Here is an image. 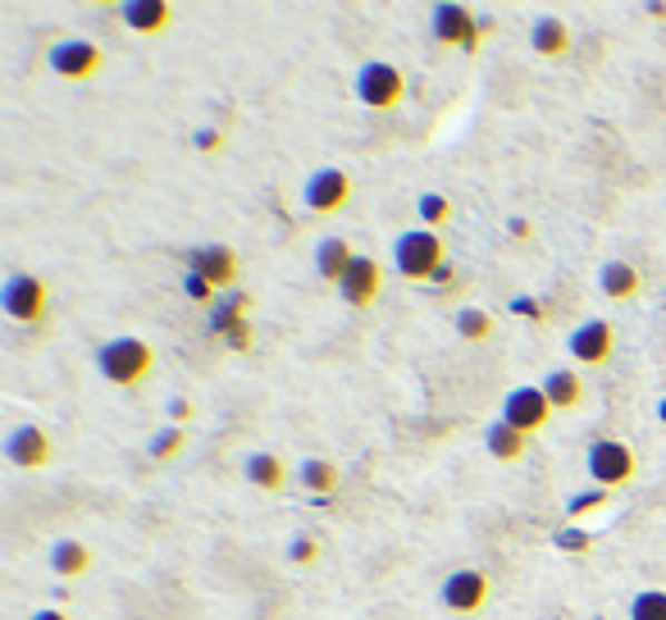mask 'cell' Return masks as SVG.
<instances>
[{
    "label": "cell",
    "mask_w": 666,
    "mask_h": 620,
    "mask_svg": "<svg viewBox=\"0 0 666 620\" xmlns=\"http://www.w3.org/2000/svg\"><path fill=\"white\" fill-rule=\"evenodd\" d=\"M97 370L115 388H137L141 378L156 370V347L141 343V338H110L97 347Z\"/></svg>",
    "instance_id": "1"
},
{
    "label": "cell",
    "mask_w": 666,
    "mask_h": 620,
    "mask_svg": "<svg viewBox=\"0 0 666 620\" xmlns=\"http://www.w3.org/2000/svg\"><path fill=\"white\" fill-rule=\"evenodd\" d=\"M393 265H398L402 278L424 283V278H434L448 265V243L434 228H411V233H402L393 243Z\"/></svg>",
    "instance_id": "2"
},
{
    "label": "cell",
    "mask_w": 666,
    "mask_h": 620,
    "mask_svg": "<svg viewBox=\"0 0 666 620\" xmlns=\"http://www.w3.org/2000/svg\"><path fill=\"white\" fill-rule=\"evenodd\" d=\"M356 101L361 106H370V110H393V106H402V97H407V73L393 65V60H365L361 69H356Z\"/></svg>",
    "instance_id": "3"
},
{
    "label": "cell",
    "mask_w": 666,
    "mask_h": 620,
    "mask_svg": "<svg viewBox=\"0 0 666 620\" xmlns=\"http://www.w3.org/2000/svg\"><path fill=\"white\" fill-rule=\"evenodd\" d=\"M585 465H589V474H594V484L607 489V493H611V489H626V484L635 480V470H639L635 447L621 443V439H598V443H589Z\"/></svg>",
    "instance_id": "4"
},
{
    "label": "cell",
    "mask_w": 666,
    "mask_h": 620,
    "mask_svg": "<svg viewBox=\"0 0 666 620\" xmlns=\"http://www.w3.org/2000/svg\"><path fill=\"white\" fill-rule=\"evenodd\" d=\"M46 306H51V293H46V278L32 274H10L0 283V311H6L14 324H41Z\"/></svg>",
    "instance_id": "5"
},
{
    "label": "cell",
    "mask_w": 666,
    "mask_h": 620,
    "mask_svg": "<svg viewBox=\"0 0 666 620\" xmlns=\"http://www.w3.org/2000/svg\"><path fill=\"white\" fill-rule=\"evenodd\" d=\"M439 602L452 611V616H480L484 602H489V575L480 565H461L439 584Z\"/></svg>",
    "instance_id": "6"
},
{
    "label": "cell",
    "mask_w": 666,
    "mask_h": 620,
    "mask_svg": "<svg viewBox=\"0 0 666 620\" xmlns=\"http://www.w3.org/2000/svg\"><path fill=\"white\" fill-rule=\"evenodd\" d=\"M502 420L511 424V429H520V434H539V429L552 420V402H548V393H543V384H520V388H511L507 397H502Z\"/></svg>",
    "instance_id": "7"
},
{
    "label": "cell",
    "mask_w": 666,
    "mask_h": 620,
    "mask_svg": "<svg viewBox=\"0 0 666 620\" xmlns=\"http://www.w3.org/2000/svg\"><path fill=\"white\" fill-rule=\"evenodd\" d=\"M51 69L60 73V78H69V82H87V78H97L101 73V65H106V51L97 41H82V37H69V41H56L51 46Z\"/></svg>",
    "instance_id": "8"
},
{
    "label": "cell",
    "mask_w": 666,
    "mask_h": 620,
    "mask_svg": "<svg viewBox=\"0 0 666 620\" xmlns=\"http://www.w3.org/2000/svg\"><path fill=\"white\" fill-rule=\"evenodd\" d=\"M302 201H306V210H315V215L343 210V206L352 201V178H347V169H339V165L315 169V174L306 178V187H302Z\"/></svg>",
    "instance_id": "9"
},
{
    "label": "cell",
    "mask_w": 666,
    "mask_h": 620,
    "mask_svg": "<svg viewBox=\"0 0 666 620\" xmlns=\"http://www.w3.org/2000/svg\"><path fill=\"white\" fill-rule=\"evenodd\" d=\"M6 461L14 470H41V465L56 461V443L41 424H14L6 434Z\"/></svg>",
    "instance_id": "10"
},
{
    "label": "cell",
    "mask_w": 666,
    "mask_h": 620,
    "mask_svg": "<svg viewBox=\"0 0 666 620\" xmlns=\"http://www.w3.org/2000/svg\"><path fill=\"white\" fill-rule=\"evenodd\" d=\"M566 352L576 365H607L611 352H616V328L607 319H585L576 333H570Z\"/></svg>",
    "instance_id": "11"
},
{
    "label": "cell",
    "mask_w": 666,
    "mask_h": 620,
    "mask_svg": "<svg viewBox=\"0 0 666 620\" xmlns=\"http://www.w3.org/2000/svg\"><path fill=\"white\" fill-rule=\"evenodd\" d=\"M430 23H434V41H439V46H461V51H474V46H480V28H474V14H470L466 6H457V0H443V6H434Z\"/></svg>",
    "instance_id": "12"
},
{
    "label": "cell",
    "mask_w": 666,
    "mask_h": 620,
    "mask_svg": "<svg viewBox=\"0 0 666 620\" xmlns=\"http://www.w3.org/2000/svg\"><path fill=\"white\" fill-rule=\"evenodd\" d=\"M339 293H343V302L356 306V311L374 306L379 293H384V265H379L374 256H356L352 269H347L343 283H339Z\"/></svg>",
    "instance_id": "13"
},
{
    "label": "cell",
    "mask_w": 666,
    "mask_h": 620,
    "mask_svg": "<svg viewBox=\"0 0 666 620\" xmlns=\"http://www.w3.org/2000/svg\"><path fill=\"white\" fill-rule=\"evenodd\" d=\"M119 19H124L128 32H147V37H156V32H165V28L174 23V6H169V0H124V6H119Z\"/></svg>",
    "instance_id": "14"
},
{
    "label": "cell",
    "mask_w": 666,
    "mask_h": 620,
    "mask_svg": "<svg viewBox=\"0 0 666 620\" xmlns=\"http://www.w3.org/2000/svg\"><path fill=\"white\" fill-rule=\"evenodd\" d=\"M297 484L306 493H315V498H333V493H339V484H343V470L333 461H324V456H306L297 465Z\"/></svg>",
    "instance_id": "15"
},
{
    "label": "cell",
    "mask_w": 666,
    "mask_h": 620,
    "mask_svg": "<svg viewBox=\"0 0 666 620\" xmlns=\"http://www.w3.org/2000/svg\"><path fill=\"white\" fill-rule=\"evenodd\" d=\"M193 269H197L202 278H210L219 293L233 288V278H237V260H233L228 247H197V252H193Z\"/></svg>",
    "instance_id": "16"
},
{
    "label": "cell",
    "mask_w": 666,
    "mask_h": 620,
    "mask_svg": "<svg viewBox=\"0 0 666 620\" xmlns=\"http://www.w3.org/2000/svg\"><path fill=\"white\" fill-rule=\"evenodd\" d=\"M598 283H603V297H607V302H630V297H639V288H644L639 269L626 265V260H607L603 274H598Z\"/></svg>",
    "instance_id": "17"
},
{
    "label": "cell",
    "mask_w": 666,
    "mask_h": 620,
    "mask_svg": "<svg viewBox=\"0 0 666 620\" xmlns=\"http://www.w3.org/2000/svg\"><path fill=\"white\" fill-rule=\"evenodd\" d=\"M352 260H356V252L347 247V237H320V247H315V269H320V278L343 283V274L352 269Z\"/></svg>",
    "instance_id": "18"
},
{
    "label": "cell",
    "mask_w": 666,
    "mask_h": 620,
    "mask_svg": "<svg viewBox=\"0 0 666 620\" xmlns=\"http://www.w3.org/2000/svg\"><path fill=\"white\" fill-rule=\"evenodd\" d=\"M526 434H520V429H511L502 415L489 424V434H484V447H489V456L493 461H502V465H516L520 456H526Z\"/></svg>",
    "instance_id": "19"
},
{
    "label": "cell",
    "mask_w": 666,
    "mask_h": 620,
    "mask_svg": "<svg viewBox=\"0 0 666 620\" xmlns=\"http://www.w3.org/2000/svg\"><path fill=\"white\" fill-rule=\"evenodd\" d=\"M243 474H247V484H256L261 493H278L283 484H288V465H283V456H274V452L247 456Z\"/></svg>",
    "instance_id": "20"
},
{
    "label": "cell",
    "mask_w": 666,
    "mask_h": 620,
    "mask_svg": "<svg viewBox=\"0 0 666 620\" xmlns=\"http://www.w3.org/2000/svg\"><path fill=\"white\" fill-rule=\"evenodd\" d=\"M543 393L552 402V411H576L585 402V384H580V374L576 370H552L543 378Z\"/></svg>",
    "instance_id": "21"
},
{
    "label": "cell",
    "mask_w": 666,
    "mask_h": 620,
    "mask_svg": "<svg viewBox=\"0 0 666 620\" xmlns=\"http://www.w3.org/2000/svg\"><path fill=\"white\" fill-rule=\"evenodd\" d=\"M530 46L539 56H548V60H557V56H566L570 51V28H566V19H539L535 28H530Z\"/></svg>",
    "instance_id": "22"
},
{
    "label": "cell",
    "mask_w": 666,
    "mask_h": 620,
    "mask_svg": "<svg viewBox=\"0 0 666 620\" xmlns=\"http://www.w3.org/2000/svg\"><path fill=\"white\" fill-rule=\"evenodd\" d=\"M51 570L60 580H78V575H87L91 570V552H87V543H78V539H60L56 548H51Z\"/></svg>",
    "instance_id": "23"
},
{
    "label": "cell",
    "mask_w": 666,
    "mask_h": 620,
    "mask_svg": "<svg viewBox=\"0 0 666 620\" xmlns=\"http://www.w3.org/2000/svg\"><path fill=\"white\" fill-rule=\"evenodd\" d=\"M457 333L466 343H484L493 333V315L480 311V306H466V311H457Z\"/></svg>",
    "instance_id": "24"
},
{
    "label": "cell",
    "mask_w": 666,
    "mask_h": 620,
    "mask_svg": "<svg viewBox=\"0 0 666 620\" xmlns=\"http://www.w3.org/2000/svg\"><path fill=\"white\" fill-rule=\"evenodd\" d=\"M630 620H666V589H644L630 598Z\"/></svg>",
    "instance_id": "25"
},
{
    "label": "cell",
    "mask_w": 666,
    "mask_h": 620,
    "mask_svg": "<svg viewBox=\"0 0 666 620\" xmlns=\"http://www.w3.org/2000/svg\"><path fill=\"white\" fill-rule=\"evenodd\" d=\"M183 443H187L183 429H178V424H165L160 434L151 439V461H174V456L183 452Z\"/></svg>",
    "instance_id": "26"
},
{
    "label": "cell",
    "mask_w": 666,
    "mask_h": 620,
    "mask_svg": "<svg viewBox=\"0 0 666 620\" xmlns=\"http://www.w3.org/2000/svg\"><path fill=\"white\" fill-rule=\"evenodd\" d=\"M448 215H452V201H448L443 193H424V197H420V219H424V228L439 233V224H448Z\"/></svg>",
    "instance_id": "27"
},
{
    "label": "cell",
    "mask_w": 666,
    "mask_h": 620,
    "mask_svg": "<svg viewBox=\"0 0 666 620\" xmlns=\"http://www.w3.org/2000/svg\"><path fill=\"white\" fill-rule=\"evenodd\" d=\"M320 557V543H315V534H297L293 543H288V561L293 565H311Z\"/></svg>",
    "instance_id": "28"
},
{
    "label": "cell",
    "mask_w": 666,
    "mask_h": 620,
    "mask_svg": "<svg viewBox=\"0 0 666 620\" xmlns=\"http://www.w3.org/2000/svg\"><path fill=\"white\" fill-rule=\"evenodd\" d=\"M183 288H187V297H193V302H210V297L219 293L215 283H210V278H202L197 269H187V274H183Z\"/></svg>",
    "instance_id": "29"
},
{
    "label": "cell",
    "mask_w": 666,
    "mask_h": 620,
    "mask_svg": "<svg viewBox=\"0 0 666 620\" xmlns=\"http://www.w3.org/2000/svg\"><path fill=\"white\" fill-rule=\"evenodd\" d=\"M607 502V489H589V493H576V498H570V515H585V511H594V506H603Z\"/></svg>",
    "instance_id": "30"
},
{
    "label": "cell",
    "mask_w": 666,
    "mask_h": 620,
    "mask_svg": "<svg viewBox=\"0 0 666 620\" xmlns=\"http://www.w3.org/2000/svg\"><path fill=\"white\" fill-rule=\"evenodd\" d=\"M187 415H193V406H187V402H169V420H174L178 429H183V420H187Z\"/></svg>",
    "instance_id": "31"
},
{
    "label": "cell",
    "mask_w": 666,
    "mask_h": 620,
    "mask_svg": "<svg viewBox=\"0 0 666 620\" xmlns=\"http://www.w3.org/2000/svg\"><path fill=\"white\" fill-rule=\"evenodd\" d=\"M197 147H202V151H215V147H219V132H215V128H202V137H197Z\"/></svg>",
    "instance_id": "32"
},
{
    "label": "cell",
    "mask_w": 666,
    "mask_h": 620,
    "mask_svg": "<svg viewBox=\"0 0 666 620\" xmlns=\"http://www.w3.org/2000/svg\"><path fill=\"white\" fill-rule=\"evenodd\" d=\"M28 620H69V616H65L60 607H41V611H37V616H28Z\"/></svg>",
    "instance_id": "33"
},
{
    "label": "cell",
    "mask_w": 666,
    "mask_h": 620,
    "mask_svg": "<svg viewBox=\"0 0 666 620\" xmlns=\"http://www.w3.org/2000/svg\"><path fill=\"white\" fill-rule=\"evenodd\" d=\"M561 543H566V548H589V539H580L576 530H566V534H561Z\"/></svg>",
    "instance_id": "34"
},
{
    "label": "cell",
    "mask_w": 666,
    "mask_h": 620,
    "mask_svg": "<svg viewBox=\"0 0 666 620\" xmlns=\"http://www.w3.org/2000/svg\"><path fill=\"white\" fill-rule=\"evenodd\" d=\"M507 228H511V233H516V237H530V224H526V219H511V224H507Z\"/></svg>",
    "instance_id": "35"
},
{
    "label": "cell",
    "mask_w": 666,
    "mask_h": 620,
    "mask_svg": "<svg viewBox=\"0 0 666 620\" xmlns=\"http://www.w3.org/2000/svg\"><path fill=\"white\" fill-rule=\"evenodd\" d=\"M657 424H666V397L657 402Z\"/></svg>",
    "instance_id": "36"
}]
</instances>
